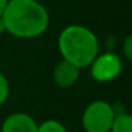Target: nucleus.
<instances>
[{
  "mask_svg": "<svg viewBox=\"0 0 132 132\" xmlns=\"http://www.w3.org/2000/svg\"><path fill=\"white\" fill-rule=\"evenodd\" d=\"M109 132H132V117L128 112L115 114Z\"/></svg>",
  "mask_w": 132,
  "mask_h": 132,
  "instance_id": "nucleus-7",
  "label": "nucleus"
},
{
  "mask_svg": "<svg viewBox=\"0 0 132 132\" xmlns=\"http://www.w3.org/2000/svg\"><path fill=\"white\" fill-rule=\"evenodd\" d=\"M63 60L70 61L78 68H85L100 54L98 37L81 24H70L61 30L57 40Z\"/></svg>",
  "mask_w": 132,
  "mask_h": 132,
  "instance_id": "nucleus-2",
  "label": "nucleus"
},
{
  "mask_svg": "<svg viewBox=\"0 0 132 132\" xmlns=\"http://www.w3.org/2000/svg\"><path fill=\"white\" fill-rule=\"evenodd\" d=\"M80 78V68L67 60H61L53 70V80L60 88H70Z\"/></svg>",
  "mask_w": 132,
  "mask_h": 132,
  "instance_id": "nucleus-6",
  "label": "nucleus"
},
{
  "mask_svg": "<svg viewBox=\"0 0 132 132\" xmlns=\"http://www.w3.org/2000/svg\"><path fill=\"white\" fill-rule=\"evenodd\" d=\"M4 31H6V26H4V20H3V17L0 16V34H3Z\"/></svg>",
  "mask_w": 132,
  "mask_h": 132,
  "instance_id": "nucleus-12",
  "label": "nucleus"
},
{
  "mask_svg": "<svg viewBox=\"0 0 132 132\" xmlns=\"http://www.w3.org/2000/svg\"><path fill=\"white\" fill-rule=\"evenodd\" d=\"M9 94H10V87H9L7 77L0 71V106L7 101Z\"/></svg>",
  "mask_w": 132,
  "mask_h": 132,
  "instance_id": "nucleus-9",
  "label": "nucleus"
},
{
  "mask_svg": "<svg viewBox=\"0 0 132 132\" xmlns=\"http://www.w3.org/2000/svg\"><path fill=\"white\" fill-rule=\"evenodd\" d=\"M2 17L6 31L17 38L40 37L50 23L47 9L37 0H9Z\"/></svg>",
  "mask_w": 132,
  "mask_h": 132,
  "instance_id": "nucleus-1",
  "label": "nucleus"
},
{
  "mask_svg": "<svg viewBox=\"0 0 132 132\" xmlns=\"http://www.w3.org/2000/svg\"><path fill=\"white\" fill-rule=\"evenodd\" d=\"M7 2H9V0H0V16L3 14L4 9H6V6H7Z\"/></svg>",
  "mask_w": 132,
  "mask_h": 132,
  "instance_id": "nucleus-11",
  "label": "nucleus"
},
{
  "mask_svg": "<svg viewBox=\"0 0 132 132\" xmlns=\"http://www.w3.org/2000/svg\"><path fill=\"white\" fill-rule=\"evenodd\" d=\"M122 51H123V57H125L126 60H132V37L131 36H128V37L123 40Z\"/></svg>",
  "mask_w": 132,
  "mask_h": 132,
  "instance_id": "nucleus-10",
  "label": "nucleus"
},
{
  "mask_svg": "<svg viewBox=\"0 0 132 132\" xmlns=\"http://www.w3.org/2000/svg\"><path fill=\"white\" fill-rule=\"evenodd\" d=\"M88 67L92 80H95L97 82H109L121 75L123 64L118 54L106 51L98 54Z\"/></svg>",
  "mask_w": 132,
  "mask_h": 132,
  "instance_id": "nucleus-4",
  "label": "nucleus"
},
{
  "mask_svg": "<svg viewBox=\"0 0 132 132\" xmlns=\"http://www.w3.org/2000/svg\"><path fill=\"white\" fill-rule=\"evenodd\" d=\"M37 132H68L67 128L57 119H46L38 123Z\"/></svg>",
  "mask_w": 132,
  "mask_h": 132,
  "instance_id": "nucleus-8",
  "label": "nucleus"
},
{
  "mask_svg": "<svg viewBox=\"0 0 132 132\" xmlns=\"http://www.w3.org/2000/svg\"><path fill=\"white\" fill-rule=\"evenodd\" d=\"M37 126L38 123L33 117L24 112H14L3 121L0 132H37Z\"/></svg>",
  "mask_w": 132,
  "mask_h": 132,
  "instance_id": "nucleus-5",
  "label": "nucleus"
},
{
  "mask_svg": "<svg viewBox=\"0 0 132 132\" xmlns=\"http://www.w3.org/2000/svg\"><path fill=\"white\" fill-rule=\"evenodd\" d=\"M114 117V106L106 101L97 100L85 106L81 123L85 132H109Z\"/></svg>",
  "mask_w": 132,
  "mask_h": 132,
  "instance_id": "nucleus-3",
  "label": "nucleus"
}]
</instances>
